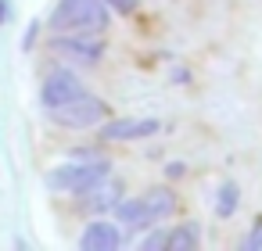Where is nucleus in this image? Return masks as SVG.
<instances>
[{"label":"nucleus","instance_id":"20e7f679","mask_svg":"<svg viewBox=\"0 0 262 251\" xmlns=\"http://www.w3.org/2000/svg\"><path fill=\"white\" fill-rule=\"evenodd\" d=\"M76 94H83V86H79V79H76L72 72H65V69H58V72H51V76L43 79V104H47V108L65 104V101L76 97Z\"/></svg>","mask_w":262,"mask_h":251},{"label":"nucleus","instance_id":"423d86ee","mask_svg":"<svg viewBox=\"0 0 262 251\" xmlns=\"http://www.w3.org/2000/svg\"><path fill=\"white\" fill-rule=\"evenodd\" d=\"M122 244V233L112 226V222H90L79 237V247L83 251H115Z\"/></svg>","mask_w":262,"mask_h":251},{"label":"nucleus","instance_id":"9b49d317","mask_svg":"<svg viewBox=\"0 0 262 251\" xmlns=\"http://www.w3.org/2000/svg\"><path fill=\"white\" fill-rule=\"evenodd\" d=\"M144 201H147V208H151V215H155V219H162V215H169V212L176 208V197H172L169 190H151Z\"/></svg>","mask_w":262,"mask_h":251},{"label":"nucleus","instance_id":"0eeeda50","mask_svg":"<svg viewBox=\"0 0 262 251\" xmlns=\"http://www.w3.org/2000/svg\"><path fill=\"white\" fill-rule=\"evenodd\" d=\"M54 51H58V54H69V58L97 61L104 47H101V43H94V40H83L79 33H72V36H61V40H54Z\"/></svg>","mask_w":262,"mask_h":251},{"label":"nucleus","instance_id":"dca6fc26","mask_svg":"<svg viewBox=\"0 0 262 251\" xmlns=\"http://www.w3.org/2000/svg\"><path fill=\"white\" fill-rule=\"evenodd\" d=\"M33 40H36V22L29 26V33H26V43H22V51H29V47H33Z\"/></svg>","mask_w":262,"mask_h":251},{"label":"nucleus","instance_id":"1a4fd4ad","mask_svg":"<svg viewBox=\"0 0 262 251\" xmlns=\"http://www.w3.org/2000/svg\"><path fill=\"white\" fill-rule=\"evenodd\" d=\"M86 194H94L86 204L94 208V212H104V208H112V204H119V183H97V187H90Z\"/></svg>","mask_w":262,"mask_h":251},{"label":"nucleus","instance_id":"39448f33","mask_svg":"<svg viewBox=\"0 0 262 251\" xmlns=\"http://www.w3.org/2000/svg\"><path fill=\"white\" fill-rule=\"evenodd\" d=\"M158 122L155 119H115L101 129L104 140H140V136H155Z\"/></svg>","mask_w":262,"mask_h":251},{"label":"nucleus","instance_id":"2eb2a0df","mask_svg":"<svg viewBox=\"0 0 262 251\" xmlns=\"http://www.w3.org/2000/svg\"><path fill=\"white\" fill-rule=\"evenodd\" d=\"M108 8H115L119 15H129V11L137 8V0H108Z\"/></svg>","mask_w":262,"mask_h":251},{"label":"nucleus","instance_id":"f257e3e1","mask_svg":"<svg viewBox=\"0 0 262 251\" xmlns=\"http://www.w3.org/2000/svg\"><path fill=\"white\" fill-rule=\"evenodd\" d=\"M108 26V11L101 0H61L51 15L54 33H97Z\"/></svg>","mask_w":262,"mask_h":251},{"label":"nucleus","instance_id":"f03ea898","mask_svg":"<svg viewBox=\"0 0 262 251\" xmlns=\"http://www.w3.org/2000/svg\"><path fill=\"white\" fill-rule=\"evenodd\" d=\"M108 176V162L97 158V154H79L76 162L61 165L58 172L47 176V187L54 190H72V194H86L90 187H97L101 179Z\"/></svg>","mask_w":262,"mask_h":251},{"label":"nucleus","instance_id":"f8f14e48","mask_svg":"<svg viewBox=\"0 0 262 251\" xmlns=\"http://www.w3.org/2000/svg\"><path fill=\"white\" fill-rule=\"evenodd\" d=\"M215 212H219V215H233V212H237V187H233V183H223V190H219V197H215Z\"/></svg>","mask_w":262,"mask_h":251},{"label":"nucleus","instance_id":"4468645a","mask_svg":"<svg viewBox=\"0 0 262 251\" xmlns=\"http://www.w3.org/2000/svg\"><path fill=\"white\" fill-rule=\"evenodd\" d=\"M165 244H169V233H151L140 247H144V251H158V247H165Z\"/></svg>","mask_w":262,"mask_h":251},{"label":"nucleus","instance_id":"ddd939ff","mask_svg":"<svg viewBox=\"0 0 262 251\" xmlns=\"http://www.w3.org/2000/svg\"><path fill=\"white\" fill-rule=\"evenodd\" d=\"M244 251H262V219L255 222V230L248 233V240H244Z\"/></svg>","mask_w":262,"mask_h":251},{"label":"nucleus","instance_id":"9d476101","mask_svg":"<svg viewBox=\"0 0 262 251\" xmlns=\"http://www.w3.org/2000/svg\"><path fill=\"white\" fill-rule=\"evenodd\" d=\"M169 251H194L198 247V226H190V222H183V226H176L172 233H169V244H165Z\"/></svg>","mask_w":262,"mask_h":251},{"label":"nucleus","instance_id":"f3484780","mask_svg":"<svg viewBox=\"0 0 262 251\" xmlns=\"http://www.w3.org/2000/svg\"><path fill=\"white\" fill-rule=\"evenodd\" d=\"M8 22V0H0V26Z\"/></svg>","mask_w":262,"mask_h":251},{"label":"nucleus","instance_id":"7ed1b4c3","mask_svg":"<svg viewBox=\"0 0 262 251\" xmlns=\"http://www.w3.org/2000/svg\"><path fill=\"white\" fill-rule=\"evenodd\" d=\"M47 115H51L58 126H69V129H86V126H97V122L108 115V108H104V101H97V97L76 94V97H69L65 104L47 108Z\"/></svg>","mask_w":262,"mask_h":251},{"label":"nucleus","instance_id":"6e6552de","mask_svg":"<svg viewBox=\"0 0 262 251\" xmlns=\"http://www.w3.org/2000/svg\"><path fill=\"white\" fill-rule=\"evenodd\" d=\"M115 212H119V222L129 226V230H144V226L155 222V215H151V208H147L144 197H140V201H137V197H133V201H119Z\"/></svg>","mask_w":262,"mask_h":251}]
</instances>
